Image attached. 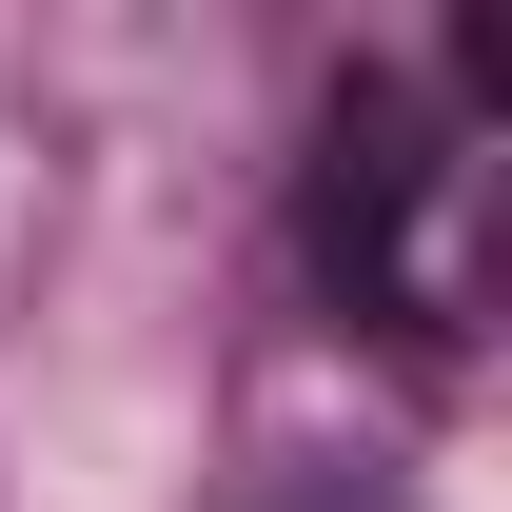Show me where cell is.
Here are the masks:
<instances>
[{
	"label": "cell",
	"instance_id": "cell-1",
	"mask_svg": "<svg viewBox=\"0 0 512 512\" xmlns=\"http://www.w3.org/2000/svg\"><path fill=\"white\" fill-rule=\"evenodd\" d=\"M296 256H316V296L335 316H394V335H453V158L434 119L394 99V79H335V119H316V178H296Z\"/></svg>",
	"mask_w": 512,
	"mask_h": 512
}]
</instances>
